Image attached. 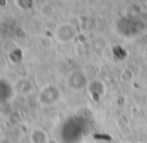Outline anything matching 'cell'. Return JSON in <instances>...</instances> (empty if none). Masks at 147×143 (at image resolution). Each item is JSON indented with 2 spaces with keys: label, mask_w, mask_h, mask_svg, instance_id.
<instances>
[{
  "label": "cell",
  "mask_w": 147,
  "mask_h": 143,
  "mask_svg": "<svg viewBox=\"0 0 147 143\" xmlns=\"http://www.w3.org/2000/svg\"><path fill=\"white\" fill-rule=\"evenodd\" d=\"M61 99V92L55 85H47L39 91L38 100L39 105L45 107H51L55 105Z\"/></svg>",
  "instance_id": "obj_1"
},
{
  "label": "cell",
  "mask_w": 147,
  "mask_h": 143,
  "mask_svg": "<svg viewBox=\"0 0 147 143\" xmlns=\"http://www.w3.org/2000/svg\"><path fill=\"white\" fill-rule=\"evenodd\" d=\"M67 86L75 92L83 91L89 86V81L87 76L82 71H74L67 78Z\"/></svg>",
  "instance_id": "obj_2"
},
{
  "label": "cell",
  "mask_w": 147,
  "mask_h": 143,
  "mask_svg": "<svg viewBox=\"0 0 147 143\" xmlns=\"http://www.w3.org/2000/svg\"><path fill=\"white\" fill-rule=\"evenodd\" d=\"M76 35V30L73 25L69 23H63L59 25V28L55 30V38L61 43L69 42Z\"/></svg>",
  "instance_id": "obj_3"
},
{
  "label": "cell",
  "mask_w": 147,
  "mask_h": 143,
  "mask_svg": "<svg viewBox=\"0 0 147 143\" xmlns=\"http://www.w3.org/2000/svg\"><path fill=\"white\" fill-rule=\"evenodd\" d=\"M29 141L30 143H47L49 136L41 128H34L29 133Z\"/></svg>",
  "instance_id": "obj_4"
}]
</instances>
